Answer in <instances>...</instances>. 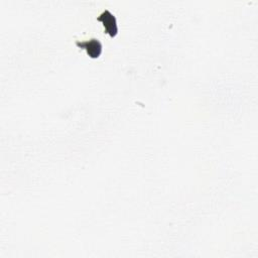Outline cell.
<instances>
[{
    "label": "cell",
    "mask_w": 258,
    "mask_h": 258,
    "mask_svg": "<svg viewBox=\"0 0 258 258\" xmlns=\"http://www.w3.org/2000/svg\"><path fill=\"white\" fill-rule=\"evenodd\" d=\"M99 21L103 22V25L105 27L106 32L110 35V36H115L117 34L118 31V27H117V22H116V18L113 15V13H111L110 10L105 9L97 18Z\"/></svg>",
    "instance_id": "6da1fadb"
},
{
    "label": "cell",
    "mask_w": 258,
    "mask_h": 258,
    "mask_svg": "<svg viewBox=\"0 0 258 258\" xmlns=\"http://www.w3.org/2000/svg\"><path fill=\"white\" fill-rule=\"evenodd\" d=\"M76 44L81 48H85L87 50L88 54L93 58L98 57L101 54L102 44L97 38H91V39L85 40V41H79L78 40L76 42Z\"/></svg>",
    "instance_id": "7a4b0ae2"
}]
</instances>
